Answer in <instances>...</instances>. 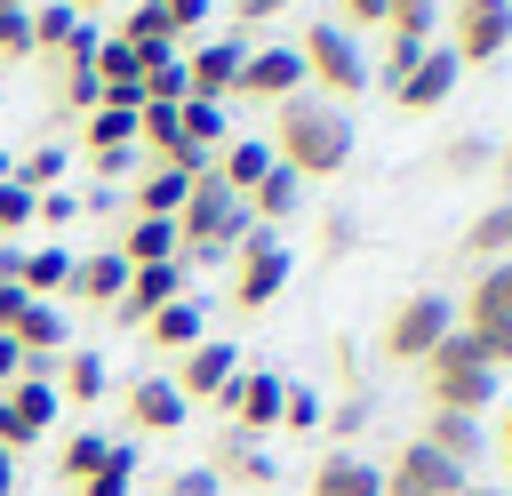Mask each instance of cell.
<instances>
[{"mask_svg": "<svg viewBox=\"0 0 512 496\" xmlns=\"http://www.w3.org/2000/svg\"><path fill=\"white\" fill-rule=\"evenodd\" d=\"M272 160L296 184H328L352 160V112L328 104V96H288L280 120H272Z\"/></svg>", "mask_w": 512, "mask_h": 496, "instance_id": "obj_1", "label": "cell"}, {"mask_svg": "<svg viewBox=\"0 0 512 496\" xmlns=\"http://www.w3.org/2000/svg\"><path fill=\"white\" fill-rule=\"evenodd\" d=\"M248 232H256V224H248L240 192H224L216 176H200V184L184 192V208H176V256H192V264H216V256H232Z\"/></svg>", "mask_w": 512, "mask_h": 496, "instance_id": "obj_2", "label": "cell"}, {"mask_svg": "<svg viewBox=\"0 0 512 496\" xmlns=\"http://www.w3.org/2000/svg\"><path fill=\"white\" fill-rule=\"evenodd\" d=\"M296 64H304V80H320V96H328V104H352V96L376 80V72H368V56H360V40H352L336 16H312V24H304Z\"/></svg>", "mask_w": 512, "mask_h": 496, "instance_id": "obj_3", "label": "cell"}, {"mask_svg": "<svg viewBox=\"0 0 512 496\" xmlns=\"http://www.w3.org/2000/svg\"><path fill=\"white\" fill-rule=\"evenodd\" d=\"M456 328V304L448 296H432V288H416V296H400L392 304V320H384V360H400V368H424L432 360V344Z\"/></svg>", "mask_w": 512, "mask_h": 496, "instance_id": "obj_4", "label": "cell"}, {"mask_svg": "<svg viewBox=\"0 0 512 496\" xmlns=\"http://www.w3.org/2000/svg\"><path fill=\"white\" fill-rule=\"evenodd\" d=\"M288 264H296V256H288V240L256 224V232L232 248V304H240V312H264V304L288 288Z\"/></svg>", "mask_w": 512, "mask_h": 496, "instance_id": "obj_5", "label": "cell"}, {"mask_svg": "<svg viewBox=\"0 0 512 496\" xmlns=\"http://www.w3.org/2000/svg\"><path fill=\"white\" fill-rule=\"evenodd\" d=\"M512 48V0H448V56L496 64Z\"/></svg>", "mask_w": 512, "mask_h": 496, "instance_id": "obj_6", "label": "cell"}, {"mask_svg": "<svg viewBox=\"0 0 512 496\" xmlns=\"http://www.w3.org/2000/svg\"><path fill=\"white\" fill-rule=\"evenodd\" d=\"M472 480H464V464H448L440 448H424V440H408L392 464H384V496H464Z\"/></svg>", "mask_w": 512, "mask_h": 496, "instance_id": "obj_7", "label": "cell"}, {"mask_svg": "<svg viewBox=\"0 0 512 496\" xmlns=\"http://www.w3.org/2000/svg\"><path fill=\"white\" fill-rule=\"evenodd\" d=\"M232 376H240V352H232L224 336H200L168 384H176V392H184V408H192V400H224V392H232Z\"/></svg>", "mask_w": 512, "mask_h": 496, "instance_id": "obj_8", "label": "cell"}, {"mask_svg": "<svg viewBox=\"0 0 512 496\" xmlns=\"http://www.w3.org/2000/svg\"><path fill=\"white\" fill-rule=\"evenodd\" d=\"M240 64H248V48H240V40H200V48L184 56L192 104H224V96L240 88Z\"/></svg>", "mask_w": 512, "mask_h": 496, "instance_id": "obj_9", "label": "cell"}, {"mask_svg": "<svg viewBox=\"0 0 512 496\" xmlns=\"http://www.w3.org/2000/svg\"><path fill=\"white\" fill-rule=\"evenodd\" d=\"M280 400H288V376H272V368H240L232 392H224V408H232L240 432H272L280 424Z\"/></svg>", "mask_w": 512, "mask_h": 496, "instance_id": "obj_10", "label": "cell"}, {"mask_svg": "<svg viewBox=\"0 0 512 496\" xmlns=\"http://www.w3.org/2000/svg\"><path fill=\"white\" fill-rule=\"evenodd\" d=\"M424 392H432L440 416H480L496 400V376L488 368H440V360H424Z\"/></svg>", "mask_w": 512, "mask_h": 496, "instance_id": "obj_11", "label": "cell"}, {"mask_svg": "<svg viewBox=\"0 0 512 496\" xmlns=\"http://www.w3.org/2000/svg\"><path fill=\"white\" fill-rule=\"evenodd\" d=\"M240 96H256V104H288V96H304V64H296V48H256V56L240 64Z\"/></svg>", "mask_w": 512, "mask_h": 496, "instance_id": "obj_12", "label": "cell"}, {"mask_svg": "<svg viewBox=\"0 0 512 496\" xmlns=\"http://www.w3.org/2000/svg\"><path fill=\"white\" fill-rule=\"evenodd\" d=\"M456 80H464V64H456V56H448V48H440V40H432V48H424V56H416V72H408V80H400V88H392V96H400V104H408V112H440V104H448V96H456Z\"/></svg>", "mask_w": 512, "mask_h": 496, "instance_id": "obj_13", "label": "cell"}, {"mask_svg": "<svg viewBox=\"0 0 512 496\" xmlns=\"http://www.w3.org/2000/svg\"><path fill=\"white\" fill-rule=\"evenodd\" d=\"M176 296H184V264H136L128 288H120V304H112V320H136V328H144V320H152L160 304H176Z\"/></svg>", "mask_w": 512, "mask_h": 496, "instance_id": "obj_14", "label": "cell"}, {"mask_svg": "<svg viewBox=\"0 0 512 496\" xmlns=\"http://www.w3.org/2000/svg\"><path fill=\"white\" fill-rule=\"evenodd\" d=\"M128 424H136V432H176V424H184V392H176L168 376H136V384H128Z\"/></svg>", "mask_w": 512, "mask_h": 496, "instance_id": "obj_15", "label": "cell"}, {"mask_svg": "<svg viewBox=\"0 0 512 496\" xmlns=\"http://www.w3.org/2000/svg\"><path fill=\"white\" fill-rule=\"evenodd\" d=\"M120 288H128V264H120V248H96V256H80L72 264V288L64 296H80V304H120Z\"/></svg>", "mask_w": 512, "mask_h": 496, "instance_id": "obj_16", "label": "cell"}, {"mask_svg": "<svg viewBox=\"0 0 512 496\" xmlns=\"http://www.w3.org/2000/svg\"><path fill=\"white\" fill-rule=\"evenodd\" d=\"M240 208H248V224H264V232H280V224H288V216L304 208V184H296V176H288V168L272 160V176H264V184H256V192L240 200Z\"/></svg>", "mask_w": 512, "mask_h": 496, "instance_id": "obj_17", "label": "cell"}, {"mask_svg": "<svg viewBox=\"0 0 512 496\" xmlns=\"http://www.w3.org/2000/svg\"><path fill=\"white\" fill-rule=\"evenodd\" d=\"M120 264H128V272H136V264H184V256H176V224H168V216H128Z\"/></svg>", "mask_w": 512, "mask_h": 496, "instance_id": "obj_18", "label": "cell"}, {"mask_svg": "<svg viewBox=\"0 0 512 496\" xmlns=\"http://www.w3.org/2000/svg\"><path fill=\"white\" fill-rule=\"evenodd\" d=\"M264 176H272V144H256V136H232V144H224V160H216V184L248 200Z\"/></svg>", "mask_w": 512, "mask_h": 496, "instance_id": "obj_19", "label": "cell"}, {"mask_svg": "<svg viewBox=\"0 0 512 496\" xmlns=\"http://www.w3.org/2000/svg\"><path fill=\"white\" fill-rule=\"evenodd\" d=\"M464 256H472L480 272L512 256V200H496V208H480V216L464 224Z\"/></svg>", "mask_w": 512, "mask_h": 496, "instance_id": "obj_20", "label": "cell"}, {"mask_svg": "<svg viewBox=\"0 0 512 496\" xmlns=\"http://www.w3.org/2000/svg\"><path fill=\"white\" fill-rule=\"evenodd\" d=\"M312 496H384V472H376L368 456H320Z\"/></svg>", "mask_w": 512, "mask_h": 496, "instance_id": "obj_21", "label": "cell"}, {"mask_svg": "<svg viewBox=\"0 0 512 496\" xmlns=\"http://www.w3.org/2000/svg\"><path fill=\"white\" fill-rule=\"evenodd\" d=\"M424 448H440L448 464H472V456L488 448V432H480V416H440V408H432V416H424Z\"/></svg>", "mask_w": 512, "mask_h": 496, "instance_id": "obj_22", "label": "cell"}, {"mask_svg": "<svg viewBox=\"0 0 512 496\" xmlns=\"http://www.w3.org/2000/svg\"><path fill=\"white\" fill-rule=\"evenodd\" d=\"M16 288H24L32 304H56V296L72 288V256H64V248H32L24 272H16Z\"/></svg>", "mask_w": 512, "mask_h": 496, "instance_id": "obj_23", "label": "cell"}, {"mask_svg": "<svg viewBox=\"0 0 512 496\" xmlns=\"http://www.w3.org/2000/svg\"><path fill=\"white\" fill-rule=\"evenodd\" d=\"M8 336H16V352H24V368H32V360L64 352V312H56V304H24V320H16Z\"/></svg>", "mask_w": 512, "mask_h": 496, "instance_id": "obj_24", "label": "cell"}, {"mask_svg": "<svg viewBox=\"0 0 512 496\" xmlns=\"http://www.w3.org/2000/svg\"><path fill=\"white\" fill-rule=\"evenodd\" d=\"M144 336H152L160 352H192L208 328H200V304H192V296H176V304H160V312L144 320Z\"/></svg>", "mask_w": 512, "mask_h": 496, "instance_id": "obj_25", "label": "cell"}, {"mask_svg": "<svg viewBox=\"0 0 512 496\" xmlns=\"http://www.w3.org/2000/svg\"><path fill=\"white\" fill-rule=\"evenodd\" d=\"M112 40H128V48H176V24H168L160 0H128V16H120Z\"/></svg>", "mask_w": 512, "mask_h": 496, "instance_id": "obj_26", "label": "cell"}, {"mask_svg": "<svg viewBox=\"0 0 512 496\" xmlns=\"http://www.w3.org/2000/svg\"><path fill=\"white\" fill-rule=\"evenodd\" d=\"M184 192H192V176H176V168H152V176L136 184V208H128V216H168V224H176Z\"/></svg>", "mask_w": 512, "mask_h": 496, "instance_id": "obj_27", "label": "cell"}, {"mask_svg": "<svg viewBox=\"0 0 512 496\" xmlns=\"http://www.w3.org/2000/svg\"><path fill=\"white\" fill-rule=\"evenodd\" d=\"M8 408H16V416H24L32 432H48L64 400H56V384H48V376H16V384H8Z\"/></svg>", "mask_w": 512, "mask_h": 496, "instance_id": "obj_28", "label": "cell"}, {"mask_svg": "<svg viewBox=\"0 0 512 496\" xmlns=\"http://www.w3.org/2000/svg\"><path fill=\"white\" fill-rule=\"evenodd\" d=\"M208 472H224V480H240V488H272V464L248 448V432H232V440L216 448V464H208Z\"/></svg>", "mask_w": 512, "mask_h": 496, "instance_id": "obj_29", "label": "cell"}, {"mask_svg": "<svg viewBox=\"0 0 512 496\" xmlns=\"http://www.w3.org/2000/svg\"><path fill=\"white\" fill-rule=\"evenodd\" d=\"M128 480H136V440H112V456L80 480V496H128Z\"/></svg>", "mask_w": 512, "mask_h": 496, "instance_id": "obj_30", "label": "cell"}, {"mask_svg": "<svg viewBox=\"0 0 512 496\" xmlns=\"http://www.w3.org/2000/svg\"><path fill=\"white\" fill-rule=\"evenodd\" d=\"M136 136H144L160 160H176V152H184V120H176V104H144V112H136Z\"/></svg>", "mask_w": 512, "mask_h": 496, "instance_id": "obj_31", "label": "cell"}, {"mask_svg": "<svg viewBox=\"0 0 512 496\" xmlns=\"http://www.w3.org/2000/svg\"><path fill=\"white\" fill-rule=\"evenodd\" d=\"M104 376H112V368H104L96 352H64V392H56V400H80V408H88V400H104Z\"/></svg>", "mask_w": 512, "mask_h": 496, "instance_id": "obj_32", "label": "cell"}, {"mask_svg": "<svg viewBox=\"0 0 512 496\" xmlns=\"http://www.w3.org/2000/svg\"><path fill=\"white\" fill-rule=\"evenodd\" d=\"M88 144H96V152H128V144H136V112L96 104V112H88Z\"/></svg>", "mask_w": 512, "mask_h": 496, "instance_id": "obj_33", "label": "cell"}, {"mask_svg": "<svg viewBox=\"0 0 512 496\" xmlns=\"http://www.w3.org/2000/svg\"><path fill=\"white\" fill-rule=\"evenodd\" d=\"M104 456H112V432H72V440H64V480L80 488V480H88Z\"/></svg>", "mask_w": 512, "mask_h": 496, "instance_id": "obj_34", "label": "cell"}, {"mask_svg": "<svg viewBox=\"0 0 512 496\" xmlns=\"http://www.w3.org/2000/svg\"><path fill=\"white\" fill-rule=\"evenodd\" d=\"M192 96V80H184V56H160L152 72H144V104H184Z\"/></svg>", "mask_w": 512, "mask_h": 496, "instance_id": "obj_35", "label": "cell"}, {"mask_svg": "<svg viewBox=\"0 0 512 496\" xmlns=\"http://www.w3.org/2000/svg\"><path fill=\"white\" fill-rule=\"evenodd\" d=\"M176 120H184V136H192L200 152H208V144H224V104H192V96H184V104H176Z\"/></svg>", "mask_w": 512, "mask_h": 496, "instance_id": "obj_36", "label": "cell"}, {"mask_svg": "<svg viewBox=\"0 0 512 496\" xmlns=\"http://www.w3.org/2000/svg\"><path fill=\"white\" fill-rule=\"evenodd\" d=\"M24 56H40L32 48V8H0V64H24Z\"/></svg>", "mask_w": 512, "mask_h": 496, "instance_id": "obj_37", "label": "cell"}, {"mask_svg": "<svg viewBox=\"0 0 512 496\" xmlns=\"http://www.w3.org/2000/svg\"><path fill=\"white\" fill-rule=\"evenodd\" d=\"M496 152L480 144V136H456V144H440V176H480Z\"/></svg>", "mask_w": 512, "mask_h": 496, "instance_id": "obj_38", "label": "cell"}, {"mask_svg": "<svg viewBox=\"0 0 512 496\" xmlns=\"http://www.w3.org/2000/svg\"><path fill=\"white\" fill-rule=\"evenodd\" d=\"M32 216H40V192H24V184L8 176V184H0V240H8V232H24Z\"/></svg>", "mask_w": 512, "mask_h": 496, "instance_id": "obj_39", "label": "cell"}, {"mask_svg": "<svg viewBox=\"0 0 512 496\" xmlns=\"http://www.w3.org/2000/svg\"><path fill=\"white\" fill-rule=\"evenodd\" d=\"M464 336H472V352H480V368H488V376H504V368H512V328H464Z\"/></svg>", "mask_w": 512, "mask_h": 496, "instance_id": "obj_40", "label": "cell"}, {"mask_svg": "<svg viewBox=\"0 0 512 496\" xmlns=\"http://www.w3.org/2000/svg\"><path fill=\"white\" fill-rule=\"evenodd\" d=\"M72 24H80V16H72L64 0H56V8H32V48H64V32H72Z\"/></svg>", "mask_w": 512, "mask_h": 496, "instance_id": "obj_41", "label": "cell"}, {"mask_svg": "<svg viewBox=\"0 0 512 496\" xmlns=\"http://www.w3.org/2000/svg\"><path fill=\"white\" fill-rule=\"evenodd\" d=\"M56 176H64V152H56V144H40L32 160H16V184H24V192H40V184H56Z\"/></svg>", "mask_w": 512, "mask_h": 496, "instance_id": "obj_42", "label": "cell"}, {"mask_svg": "<svg viewBox=\"0 0 512 496\" xmlns=\"http://www.w3.org/2000/svg\"><path fill=\"white\" fill-rule=\"evenodd\" d=\"M56 104L64 112H96V72H64L56 80Z\"/></svg>", "mask_w": 512, "mask_h": 496, "instance_id": "obj_43", "label": "cell"}, {"mask_svg": "<svg viewBox=\"0 0 512 496\" xmlns=\"http://www.w3.org/2000/svg\"><path fill=\"white\" fill-rule=\"evenodd\" d=\"M280 424H296V432H312V424H320V400H312L304 384H288V400H280Z\"/></svg>", "mask_w": 512, "mask_h": 496, "instance_id": "obj_44", "label": "cell"}, {"mask_svg": "<svg viewBox=\"0 0 512 496\" xmlns=\"http://www.w3.org/2000/svg\"><path fill=\"white\" fill-rule=\"evenodd\" d=\"M32 440H40V432H32V424L8 408V392H0V456H16V448H32Z\"/></svg>", "mask_w": 512, "mask_h": 496, "instance_id": "obj_45", "label": "cell"}, {"mask_svg": "<svg viewBox=\"0 0 512 496\" xmlns=\"http://www.w3.org/2000/svg\"><path fill=\"white\" fill-rule=\"evenodd\" d=\"M416 56H424V48H408V40H384V88H400V80L416 72Z\"/></svg>", "mask_w": 512, "mask_h": 496, "instance_id": "obj_46", "label": "cell"}, {"mask_svg": "<svg viewBox=\"0 0 512 496\" xmlns=\"http://www.w3.org/2000/svg\"><path fill=\"white\" fill-rule=\"evenodd\" d=\"M168 496H216V472H208V464H192V472H176V480H168Z\"/></svg>", "mask_w": 512, "mask_h": 496, "instance_id": "obj_47", "label": "cell"}, {"mask_svg": "<svg viewBox=\"0 0 512 496\" xmlns=\"http://www.w3.org/2000/svg\"><path fill=\"white\" fill-rule=\"evenodd\" d=\"M160 8H168V24H176V40H184V32H192V24L208 16V0H160Z\"/></svg>", "mask_w": 512, "mask_h": 496, "instance_id": "obj_48", "label": "cell"}, {"mask_svg": "<svg viewBox=\"0 0 512 496\" xmlns=\"http://www.w3.org/2000/svg\"><path fill=\"white\" fill-rule=\"evenodd\" d=\"M336 8H344V24H376L384 32V0H336Z\"/></svg>", "mask_w": 512, "mask_h": 496, "instance_id": "obj_49", "label": "cell"}, {"mask_svg": "<svg viewBox=\"0 0 512 496\" xmlns=\"http://www.w3.org/2000/svg\"><path fill=\"white\" fill-rule=\"evenodd\" d=\"M360 424H368V392H352V400L336 408V432H360Z\"/></svg>", "mask_w": 512, "mask_h": 496, "instance_id": "obj_50", "label": "cell"}, {"mask_svg": "<svg viewBox=\"0 0 512 496\" xmlns=\"http://www.w3.org/2000/svg\"><path fill=\"white\" fill-rule=\"evenodd\" d=\"M24 304H32V296H24V288H0V336H8V328H16V320H24Z\"/></svg>", "mask_w": 512, "mask_h": 496, "instance_id": "obj_51", "label": "cell"}, {"mask_svg": "<svg viewBox=\"0 0 512 496\" xmlns=\"http://www.w3.org/2000/svg\"><path fill=\"white\" fill-rule=\"evenodd\" d=\"M280 8H288V0H232V16H240V24H264V16H280Z\"/></svg>", "mask_w": 512, "mask_h": 496, "instance_id": "obj_52", "label": "cell"}, {"mask_svg": "<svg viewBox=\"0 0 512 496\" xmlns=\"http://www.w3.org/2000/svg\"><path fill=\"white\" fill-rule=\"evenodd\" d=\"M40 216L48 224H72V192H40Z\"/></svg>", "mask_w": 512, "mask_h": 496, "instance_id": "obj_53", "label": "cell"}, {"mask_svg": "<svg viewBox=\"0 0 512 496\" xmlns=\"http://www.w3.org/2000/svg\"><path fill=\"white\" fill-rule=\"evenodd\" d=\"M24 376V352H16V336H0V384H16Z\"/></svg>", "mask_w": 512, "mask_h": 496, "instance_id": "obj_54", "label": "cell"}, {"mask_svg": "<svg viewBox=\"0 0 512 496\" xmlns=\"http://www.w3.org/2000/svg\"><path fill=\"white\" fill-rule=\"evenodd\" d=\"M16 272H24V248H0V288H16Z\"/></svg>", "mask_w": 512, "mask_h": 496, "instance_id": "obj_55", "label": "cell"}, {"mask_svg": "<svg viewBox=\"0 0 512 496\" xmlns=\"http://www.w3.org/2000/svg\"><path fill=\"white\" fill-rule=\"evenodd\" d=\"M0 496H16V456H0Z\"/></svg>", "mask_w": 512, "mask_h": 496, "instance_id": "obj_56", "label": "cell"}, {"mask_svg": "<svg viewBox=\"0 0 512 496\" xmlns=\"http://www.w3.org/2000/svg\"><path fill=\"white\" fill-rule=\"evenodd\" d=\"M64 8H72V16H96V8H112V0H64Z\"/></svg>", "mask_w": 512, "mask_h": 496, "instance_id": "obj_57", "label": "cell"}, {"mask_svg": "<svg viewBox=\"0 0 512 496\" xmlns=\"http://www.w3.org/2000/svg\"><path fill=\"white\" fill-rule=\"evenodd\" d=\"M496 176H504V184H512V144H504V152H496Z\"/></svg>", "mask_w": 512, "mask_h": 496, "instance_id": "obj_58", "label": "cell"}, {"mask_svg": "<svg viewBox=\"0 0 512 496\" xmlns=\"http://www.w3.org/2000/svg\"><path fill=\"white\" fill-rule=\"evenodd\" d=\"M8 176H16V160H8V144H0V184H8Z\"/></svg>", "mask_w": 512, "mask_h": 496, "instance_id": "obj_59", "label": "cell"}, {"mask_svg": "<svg viewBox=\"0 0 512 496\" xmlns=\"http://www.w3.org/2000/svg\"><path fill=\"white\" fill-rule=\"evenodd\" d=\"M496 448H512V416H504V432H496Z\"/></svg>", "mask_w": 512, "mask_h": 496, "instance_id": "obj_60", "label": "cell"}, {"mask_svg": "<svg viewBox=\"0 0 512 496\" xmlns=\"http://www.w3.org/2000/svg\"><path fill=\"white\" fill-rule=\"evenodd\" d=\"M464 496H496V488H464ZM504 496H512V488H504Z\"/></svg>", "mask_w": 512, "mask_h": 496, "instance_id": "obj_61", "label": "cell"}, {"mask_svg": "<svg viewBox=\"0 0 512 496\" xmlns=\"http://www.w3.org/2000/svg\"><path fill=\"white\" fill-rule=\"evenodd\" d=\"M0 8H32V0H0Z\"/></svg>", "mask_w": 512, "mask_h": 496, "instance_id": "obj_62", "label": "cell"}, {"mask_svg": "<svg viewBox=\"0 0 512 496\" xmlns=\"http://www.w3.org/2000/svg\"><path fill=\"white\" fill-rule=\"evenodd\" d=\"M504 464H512V448H504Z\"/></svg>", "mask_w": 512, "mask_h": 496, "instance_id": "obj_63", "label": "cell"}]
</instances>
